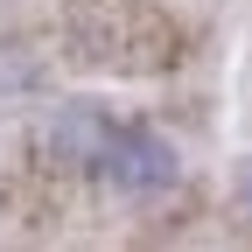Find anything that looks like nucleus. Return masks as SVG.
<instances>
[{
	"mask_svg": "<svg viewBox=\"0 0 252 252\" xmlns=\"http://www.w3.org/2000/svg\"><path fill=\"white\" fill-rule=\"evenodd\" d=\"M63 42L77 63L112 77H147L175 63V21L154 0H63Z\"/></svg>",
	"mask_w": 252,
	"mask_h": 252,
	"instance_id": "f257e3e1",
	"label": "nucleus"
},
{
	"mask_svg": "<svg viewBox=\"0 0 252 252\" xmlns=\"http://www.w3.org/2000/svg\"><path fill=\"white\" fill-rule=\"evenodd\" d=\"M49 147H56L70 168L105 175L112 189H126V196H154V189L175 182V147H168L161 133L119 126V119L91 112V105H63V112L49 119Z\"/></svg>",
	"mask_w": 252,
	"mask_h": 252,
	"instance_id": "f03ea898",
	"label": "nucleus"
},
{
	"mask_svg": "<svg viewBox=\"0 0 252 252\" xmlns=\"http://www.w3.org/2000/svg\"><path fill=\"white\" fill-rule=\"evenodd\" d=\"M238 217H245V224H252V161L238 168Z\"/></svg>",
	"mask_w": 252,
	"mask_h": 252,
	"instance_id": "7ed1b4c3",
	"label": "nucleus"
}]
</instances>
